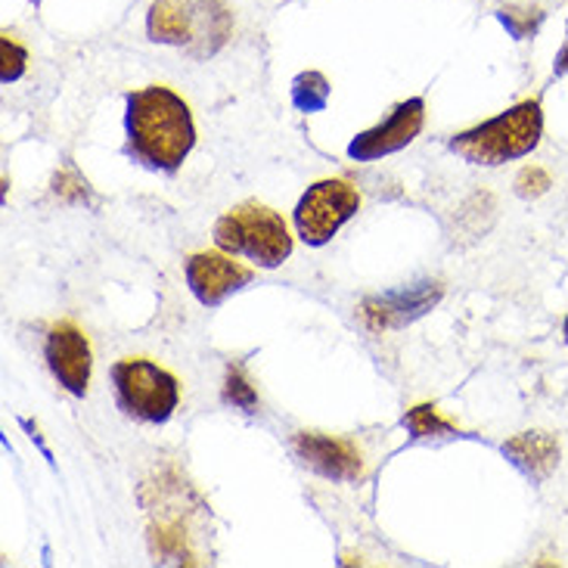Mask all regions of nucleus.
I'll list each match as a JSON object with an SVG mask.
<instances>
[{"label":"nucleus","instance_id":"obj_12","mask_svg":"<svg viewBox=\"0 0 568 568\" xmlns=\"http://www.w3.org/2000/svg\"><path fill=\"white\" fill-rule=\"evenodd\" d=\"M146 31L155 44L184 47L196 38V13L184 0H155L146 16Z\"/></svg>","mask_w":568,"mask_h":568},{"label":"nucleus","instance_id":"obj_3","mask_svg":"<svg viewBox=\"0 0 568 568\" xmlns=\"http://www.w3.org/2000/svg\"><path fill=\"white\" fill-rule=\"evenodd\" d=\"M215 246L227 255H243L255 267H280L292 255V236L280 212L262 202H243L217 217Z\"/></svg>","mask_w":568,"mask_h":568},{"label":"nucleus","instance_id":"obj_14","mask_svg":"<svg viewBox=\"0 0 568 568\" xmlns=\"http://www.w3.org/2000/svg\"><path fill=\"white\" fill-rule=\"evenodd\" d=\"M404 429L410 432L414 438H432V435H454V426L435 414V407L423 404V407H414L410 414L404 416Z\"/></svg>","mask_w":568,"mask_h":568},{"label":"nucleus","instance_id":"obj_2","mask_svg":"<svg viewBox=\"0 0 568 568\" xmlns=\"http://www.w3.org/2000/svg\"><path fill=\"white\" fill-rule=\"evenodd\" d=\"M544 112L538 100H525L491 122L469 128L450 140V153H457L473 165H504L513 159H523L540 143Z\"/></svg>","mask_w":568,"mask_h":568},{"label":"nucleus","instance_id":"obj_8","mask_svg":"<svg viewBox=\"0 0 568 568\" xmlns=\"http://www.w3.org/2000/svg\"><path fill=\"white\" fill-rule=\"evenodd\" d=\"M184 274L190 292L205 307L224 305L233 292L246 290L252 277H255L248 267L231 262L227 255H217V252H200V255H193L186 262Z\"/></svg>","mask_w":568,"mask_h":568},{"label":"nucleus","instance_id":"obj_1","mask_svg":"<svg viewBox=\"0 0 568 568\" xmlns=\"http://www.w3.org/2000/svg\"><path fill=\"white\" fill-rule=\"evenodd\" d=\"M196 146V124L184 97L150 84L124 97V155L138 165L174 174Z\"/></svg>","mask_w":568,"mask_h":568},{"label":"nucleus","instance_id":"obj_10","mask_svg":"<svg viewBox=\"0 0 568 568\" xmlns=\"http://www.w3.org/2000/svg\"><path fill=\"white\" fill-rule=\"evenodd\" d=\"M504 454L531 481H544L559 463V442L547 432H525L504 445Z\"/></svg>","mask_w":568,"mask_h":568},{"label":"nucleus","instance_id":"obj_16","mask_svg":"<svg viewBox=\"0 0 568 568\" xmlns=\"http://www.w3.org/2000/svg\"><path fill=\"white\" fill-rule=\"evenodd\" d=\"M0 50H3V72H0V81H3V84L19 81V78L26 75V62H29V53L16 44L10 34H3V38H0Z\"/></svg>","mask_w":568,"mask_h":568},{"label":"nucleus","instance_id":"obj_15","mask_svg":"<svg viewBox=\"0 0 568 568\" xmlns=\"http://www.w3.org/2000/svg\"><path fill=\"white\" fill-rule=\"evenodd\" d=\"M224 400L233 404V407H240V410H246V414H252V410L258 407L255 388L248 385V379L243 376V369L231 367V373H227V385H224Z\"/></svg>","mask_w":568,"mask_h":568},{"label":"nucleus","instance_id":"obj_19","mask_svg":"<svg viewBox=\"0 0 568 568\" xmlns=\"http://www.w3.org/2000/svg\"><path fill=\"white\" fill-rule=\"evenodd\" d=\"M566 338H568V317H566Z\"/></svg>","mask_w":568,"mask_h":568},{"label":"nucleus","instance_id":"obj_7","mask_svg":"<svg viewBox=\"0 0 568 568\" xmlns=\"http://www.w3.org/2000/svg\"><path fill=\"white\" fill-rule=\"evenodd\" d=\"M423 122H426V100L423 97L398 103L388 112L385 122H379L376 128H369V131L352 140L348 155H352L354 162H376L383 155L398 153L407 143H414L416 134L423 131Z\"/></svg>","mask_w":568,"mask_h":568},{"label":"nucleus","instance_id":"obj_20","mask_svg":"<svg viewBox=\"0 0 568 568\" xmlns=\"http://www.w3.org/2000/svg\"><path fill=\"white\" fill-rule=\"evenodd\" d=\"M31 3H41V0H31Z\"/></svg>","mask_w":568,"mask_h":568},{"label":"nucleus","instance_id":"obj_6","mask_svg":"<svg viewBox=\"0 0 568 568\" xmlns=\"http://www.w3.org/2000/svg\"><path fill=\"white\" fill-rule=\"evenodd\" d=\"M44 357L47 367L53 373V379L75 398L88 395V383H91V345L88 336L78 329L75 323L60 321L47 329L44 338Z\"/></svg>","mask_w":568,"mask_h":568},{"label":"nucleus","instance_id":"obj_11","mask_svg":"<svg viewBox=\"0 0 568 568\" xmlns=\"http://www.w3.org/2000/svg\"><path fill=\"white\" fill-rule=\"evenodd\" d=\"M438 295H442V290L435 283L392 292V295H385L379 302H369L367 317H376L373 323H383V326H400V323L416 321L419 314H426L438 302Z\"/></svg>","mask_w":568,"mask_h":568},{"label":"nucleus","instance_id":"obj_4","mask_svg":"<svg viewBox=\"0 0 568 568\" xmlns=\"http://www.w3.org/2000/svg\"><path fill=\"white\" fill-rule=\"evenodd\" d=\"M112 392L124 416L162 426L181 404V385L169 369L143 357H128L112 367Z\"/></svg>","mask_w":568,"mask_h":568},{"label":"nucleus","instance_id":"obj_18","mask_svg":"<svg viewBox=\"0 0 568 568\" xmlns=\"http://www.w3.org/2000/svg\"><path fill=\"white\" fill-rule=\"evenodd\" d=\"M556 75H568V41L559 53V60H556Z\"/></svg>","mask_w":568,"mask_h":568},{"label":"nucleus","instance_id":"obj_5","mask_svg":"<svg viewBox=\"0 0 568 568\" xmlns=\"http://www.w3.org/2000/svg\"><path fill=\"white\" fill-rule=\"evenodd\" d=\"M361 209V196L348 181H317L295 205V231L307 246H326L342 224Z\"/></svg>","mask_w":568,"mask_h":568},{"label":"nucleus","instance_id":"obj_9","mask_svg":"<svg viewBox=\"0 0 568 568\" xmlns=\"http://www.w3.org/2000/svg\"><path fill=\"white\" fill-rule=\"evenodd\" d=\"M292 450L295 457L311 466L314 473H321L323 478H333V481H357L364 476V463L357 447L348 442H338V438H326L317 432H298L292 438Z\"/></svg>","mask_w":568,"mask_h":568},{"label":"nucleus","instance_id":"obj_13","mask_svg":"<svg viewBox=\"0 0 568 568\" xmlns=\"http://www.w3.org/2000/svg\"><path fill=\"white\" fill-rule=\"evenodd\" d=\"M329 103V81L321 72H302L292 81V106L298 112H323Z\"/></svg>","mask_w":568,"mask_h":568},{"label":"nucleus","instance_id":"obj_17","mask_svg":"<svg viewBox=\"0 0 568 568\" xmlns=\"http://www.w3.org/2000/svg\"><path fill=\"white\" fill-rule=\"evenodd\" d=\"M547 186H550V178L540 169L523 171V178H519V193H523V196H538Z\"/></svg>","mask_w":568,"mask_h":568}]
</instances>
